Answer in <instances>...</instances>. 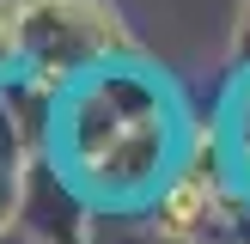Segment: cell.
Returning <instances> with one entry per match:
<instances>
[{"instance_id": "cell-3", "label": "cell", "mask_w": 250, "mask_h": 244, "mask_svg": "<svg viewBox=\"0 0 250 244\" xmlns=\"http://www.w3.org/2000/svg\"><path fill=\"white\" fill-rule=\"evenodd\" d=\"M24 43H31V6L24 0H0V67L19 61Z\"/></svg>"}, {"instance_id": "cell-2", "label": "cell", "mask_w": 250, "mask_h": 244, "mask_svg": "<svg viewBox=\"0 0 250 244\" xmlns=\"http://www.w3.org/2000/svg\"><path fill=\"white\" fill-rule=\"evenodd\" d=\"M208 220H220V183L208 171H177L153 202V226L165 244H195Z\"/></svg>"}, {"instance_id": "cell-4", "label": "cell", "mask_w": 250, "mask_h": 244, "mask_svg": "<svg viewBox=\"0 0 250 244\" xmlns=\"http://www.w3.org/2000/svg\"><path fill=\"white\" fill-rule=\"evenodd\" d=\"M238 165H244V177H250V116H244V128H238Z\"/></svg>"}, {"instance_id": "cell-1", "label": "cell", "mask_w": 250, "mask_h": 244, "mask_svg": "<svg viewBox=\"0 0 250 244\" xmlns=\"http://www.w3.org/2000/svg\"><path fill=\"white\" fill-rule=\"evenodd\" d=\"M165 104H153V92L122 73H98L73 92L67 104V159L73 177L92 183L104 195H128L165 159Z\"/></svg>"}]
</instances>
